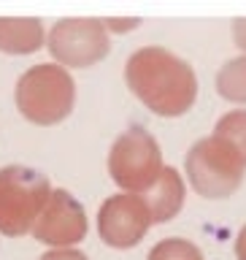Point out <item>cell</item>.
Instances as JSON below:
<instances>
[{
  "instance_id": "1",
  "label": "cell",
  "mask_w": 246,
  "mask_h": 260,
  "mask_svg": "<svg viewBox=\"0 0 246 260\" xmlns=\"http://www.w3.org/2000/svg\"><path fill=\"white\" fill-rule=\"evenodd\" d=\"M125 81L130 92L157 117H182L198 98L192 65L162 46H144L130 54Z\"/></svg>"
},
{
  "instance_id": "2",
  "label": "cell",
  "mask_w": 246,
  "mask_h": 260,
  "mask_svg": "<svg viewBox=\"0 0 246 260\" xmlns=\"http://www.w3.org/2000/svg\"><path fill=\"white\" fill-rule=\"evenodd\" d=\"M14 101L19 114L32 125H57L73 111L76 84L68 68L57 62H41L19 76Z\"/></svg>"
},
{
  "instance_id": "3",
  "label": "cell",
  "mask_w": 246,
  "mask_h": 260,
  "mask_svg": "<svg viewBox=\"0 0 246 260\" xmlns=\"http://www.w3.org/2000/svg\"><path fill=\"white\" fill-rule=\"evenodd\" d=\"M52 192V184L41 171L30 166H3L0 168V233H32Z\"/></svg>"
},
{
  "instance_id": "4",
  "label": "cell",
  "mask_w": 246,
  "mask_h": 260,
  "mask_svg": "<svg viewBox=\"0 0 246 260\" xmlns=\"http://www.w3.org/2000/svg\"><path fill=\"white\" fill-rule=\"evenodd\" d=\"M187 179L192 190L208 201H222L241 187L246 162L227 141L217 136L200 138L187 152Z\"/></svg>"
},
{
  "instance_id": "5",
  "label": "cell",
  "mask_w": 246,
  "mask_h": 260,
  "mask_svg": "<svg viewBox=\"0 0 246 260\" xmlns=\"http://www.w3.org/2000/svg\"><path fill=\"white\" fill-rule=\"evenodd\" d=\"M162 152L149 130L133 125L125 130L109 152V174L111 182L122 192L144 195L149 192L162 176Z\"/></svg>"
},
{
  "instance_id": "6",
  "label": "cell",
  "mask_w": 246,
  "mask_h": 260,
  "mask_svg": "<svg viewBox=\"0 0 246 260\" xmlns=\"http://www.w3.org/2000/svg\"><path fill=\"white\" fill-rule=\"evenodd\" d=\"M46 49L62 68H92L111 49L103 19L92 16H65L54 22L46 36Z\"/></svg>"
},
{
  "instance_id": "7",
  "label": "cell",
  "mask_w": 246,
  "mask_h": 260,
  "mask_svg": "<svg viewBox=\"0 0 246 260\" xmlns=\"http://www.w3.org/2000/svg\"><path fill=\"white\" fill-rule=\"evenodd\" d=\"M152 225V211L146 206L144 195L117 192L106 198L97 211V233H100L103 244L114 249L135 247Z\"/></svg>"
},
{
  "instance_id": "8",
  "label": "cell",
  "mask_w": 246,
  "mask_h": 260,
  "mask_svg": "<svg viewBox=\"0 0 246 260\" xmlns=\"http://www.w3.org/2000/svg\"><path fill=\"white\" fill-rule=\"evenodd\" d=\"M87 236V211L68 190L57 187L41 211L32 239L46 244L49 249H73Z\"/></svg>"
},
{
  "instance_id": "9",
  "label": "cell",
  "mask_w": 246,
  "mask_h": 260,
  "mask_svg": "<svg viewBox=\"0 0 246 260\" xmlns=\"http://www.w3.org/2000/svg\"><path fill=\"white\" fill-rule=\"evenodd\" d=\"M49 32L36 16H0V52L32 54L46 44Z\"/></svg>"
},
{
  "instance_id": "10",
  "label": "cell",
  "mask_w": 246,
  "mask_h": 260,
  "mask_svg": "<svg viewBox=\"0 0 246 260\" xmlns=\"http://www.w3.org/2000/svg\"><path fill=\"white\" fill-rule=\"evenodd\" d=\"M144 201L152 211V222H170L184 206V179L176 168L165 166L162 176L149 192H144Z\"/></svg>"
},
{
  "instance_id": "11",
  "label": "cell",
  "mask_w": 246,
  "mask_h": 260,
  "mask_svg": "<svg viewBox=\"0 0 246 260\" xmlns=\"http://www.w3.org/2000/svg\"><path fill=\"white\" fill-rule=\"evenodd\" d=\"M217 92L230 103L246 106V54L227 60L217 73Z\"/></svg>"
},
{
  "instance_id": "12",
  "label": "cell",
  "mask_w": 246,
  "mask_h": 260,
  "mask_svg": "<svg viewBox=\"0 0 246 260\" xmlns=\"http://www.w3.org/2000/svg\"><path fill=\"white\" fill-rule=\"evenodd\" d=\"M214 136L230 144L233 149L243 157V162H246V109L225 114V117L217 122Z\"/></svg>"
},
{
  "instance_id": "13",
  "label": "cell",
  "mask_w": 246,
  "mask_h": 260,
  "mask_svg": "<svg viewBox=\"0 0 246 260\" xmlns=\"http://www.w3.org/2000/svg\"><path fill=\"white\" fill-rule=\"evenodd\" d=\"M146 260H203V252L187 239H162L152 247Z\"/></svg>"
},
{
  "instance_id": "14",
  "label": "cell",
  "mask_w": 246,
  "mask_h": 260,
  "mask_svg": "<svg viewBox=\"0 0 246 260\" xmlns=\"http://www.w3.org/2000/svg\"><path fill=\"white\" fill-rule=\"evenodd\" d=\"M41 260H89V257L73 247V249H49L41 255Z\"/></svg>"
},
{
  "instance_id": "15",
  "label": "cell",
  "mask_w": 246,
  "mask_h": 260,
  "mask_svg": "<svg viewBox=\"0 0 246 260\" xmlns=\"http://www.w3.org/2000/svg\"><path fill=\"white\" fill-rule=\"evenodd\" d=\"M141 19H135V16H127V19H103V27L111 30V32H127V30H135Z\"/></svg>"
},
{
  "instance_id": "16",
  "label": "cell",
  "mask_w": 246,
  "mask_h": 260,
  "mask_svg": "<svg viewBox=\"0 0 246 260\" xmlns=\"http://www.w3.org/2000/svg\"><path fill=\"white\" fill-rule=\"evenodd\" d=\"M233 41H235V46L246 52V19H235L233 22Z\"/></svg>"
},
{
  "instance_id": "17",
  "label": "cell",
  "mask_w": 246,
  "mask_h": 260,
  "mask_svg": "<svg viewBox=\"0 0 246 260\" xmlns=\"http://www.w3.org/2000/svg\"><path fill=\"white\" fill-rule=\"evenodd\" d=\"M235 257L246 260V225L238 231V236H235Z\"/></svg>"
}]
</instances>
